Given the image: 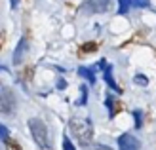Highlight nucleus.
Returning a JSON list of instances; mask_svg holds the SVG:
<instances>
[{"label": "nucleus", "instance_id": "7ed1b4c3", "mask_svg": "<svg viewBox=\"0 0 156 150\" xmlns=\"http://www.w3.org/2000/svg\"><path fill=\"white\" fill-rule=\"evenodd\" d=\"M118 148L120 150H139L141 148V143L131 133H124V135L118 137Z\"/></svg>", "mask_w": 156, "mask_h": 150}, {"label": "nucleus", "instance_id": "2eb2a0df", "mask_svg": "<svg viewBox=\"0 0 156 150\" xmlns=\"http://www.w3.org/2000/svg\"><path fill=\"white\" fill-rule=\"evenodd\" d=\"M0 133H2V141H6V143H8V141H10V133H8V127H6V125H2V127H0Z\"/></svg>", "mask_w": 156, "mask_h": 150}, {"label": "nucleus", "instance_id": "1a4fd4ad", "mask_svg": "<svg viewBox=\"0 0 156 150\" xmlns=\"http://www.w3.org/2000/svg\"><path fill=\"white\" fill-rule=\"evenodd\" d=\"M129 6H131V0H118V13L124 15L129 10Z\"/></svg>", "mask_w": 156, "mask_h": 150}, {"label": "nucleus", "instance_id": "f8f14e48", "mask_svg": "<svg viewBox=\"0 0 156 150\" xmlns=\"http://www.w3.org/2000/svg\"><path fill=\"white\" fill-rule=\"evenodd\" d=\"M133 116H135V129H139L141 127V118H143L141 110H133Z\"/></svg>", "mask_w": 156, "mask_h": 150}, {"label": "nucleus", "instance_id": "20e7f679", "mask_svg": "<svg viewBox=\"0 0 156 150\" xmlns=\"http://www.w3.org/2000/svg\"><path fill=\"white\" fill-rule=\"evenodd\" d=\"M15 110V95L12 93L10 88H2V112L4 114H12Z\"/></svg>", "mask_w": 156, "mask_h": 150}, {"label": "nucleus", "instance_id": "9b49d317", "mask_svg": "<svg viewBox=\"0 0 156 150\" xmlns=\"http://www.w3.org/2000/svg\"><path fill=\"white\" fill-rule=\"evenodd\" d=\"M133 82H135V84H143V85H147V84H149V78L143 76V74H135V76H133Z\"/></svg>", "mask_w": 156, "mask_h": 150}, {"label": "nucleus", "instance_id": "0eeeda50", "mask_svg": "<svg viewBox=\"0 0 156 150\" xmlns=\"http://www.w3.org/2000/svg\"><path fill=\"white\" fill-rule=\"evenodd\" d=\"M95 68H88V67H80L78 68V74H80L82 78H86L90 84H95Z\"/></svg>", "mask_w": 156, "mask_h": 150}, {"label": "nucleus", "instance_id": "f257e3e1", "mask_svg": "<svg viewBox=\"0 0 156 150\" xmlns=\"http://www.w3.org/2000/svg\"><path fill=\"white\" fill-rule=\"evenodd\" d=\"M69 129L78 139L82 146H88L93 139V124L90 118H71L69 120Z\"/></svg>", "mask_w": 156, "mask_h": 150}, {"label": "nucleus", "instance_id": "39448f33", "mask_svg": "<svg viewBox=\"0 0 156 150\" xmlns=\"http://www.w3.org/2000/svg\"><path fill=\"white\" fill-rule=\"evenodd\" d=\"M108 2H111V0H88V2L82 6V10L88 12V13H93V12L103 13V12H107Z\"/></svg>", "mask_w": 156, "mask_h": 150}, {"label": "nucleus", "instance_id": "423d86ee", "mask_svg": "<svg viewBox=\"0 0 156 150\" xmlns=\"http://www.w3.org/2000/svg\"><path fill=\"white\" fill-rule=\"evenodd\" d=\"M103 70H105V72H103V74H105V82L111 85V89H114L116 93H122V88L114 82V78H112V67H111V65H107Z\"/></svg>", "mask_w": 156, "mask_h": 150}, {"label": "nucleus", "instance_id": "f3484780", "mask_svg": "<svg viewBox=\"0 0 156 150\" xmlns=\"http://www.w3.org/2000/svg\"><path fill=\"white\" fill-rule=\"evenodd\" d=\"M91 150H112V148H108V146H105V145H95Z\"/></svg>", "mask_w": 156, "mask_h": 150}, {"label": "nucleus", "instance_id": "4468645a", "mask_svg": "<svg viewBox=\"0 0 156 150\" xmlns=\"http://www.w3.org/2000/svg\"><path fill=\"white\" fill-rule=\"evenodd\" d=\"M114 103H116V101H114V97H112V95H108V97H107V101H105L107 108L111 110V116H112V108H114Z\"/></svg>", "mask_w": 156, "mask_h": 150}, {"label": "nucleus", "instance_id": "6e6552de", "mask_svg": "<svg viewBox=\"0 0 156 150\" xmlns=\"http://www.w3.org/2000/svg\"><path fill=\"white\" fill-rule=\"evenodd\" d=\"M25 50H27V40L25 38H21V42H19V46L15 48V53H13V63L17 65V63L23 59V53H25Z\"/></svg>", "mask_w": 156, "mask_h": 150}, {"label": "nucleus", "instance_id": "9d476101", "mask_svg": "<svg viewBox=\"0 0 156 150\" xmlns=\"http://www.w3.org/2000/svg\"><path fill=\"white\" fill-rule=\"evenodd\" d=\"M80 89H82V97L80 99H78V103H76V105H86V101H88V85H80Z\"/></svg>", "mask_w": 156, "mask_h": 150}, {"label": "nucleus", "instance_id": "dca6fc26", "mask_svg": "<svg viewBox=\"0 0 156 150\" xmlns=\"http://www.w3.org/2000/svg\"><path fill=\"white\" fill-rule=\"evenodd\" d=\"M67 88V82L63 80V78H59V80H57V89H65Z\"/></svg>", "mask_w": 156, "mask_h": 150}, {"label": "nucleus", "instance_id": "ddd939ff", "mask_svg": "<svg viewBox=\"0 0 156 150\" xmlns=\"http://www.w3.org/2000/svg\"><path fill=\"white\" fill-rule=\"evenodd\" d=\"M63 150H76L74 145L71 143V139L69 137H63Z\"/></svg>", "mask_w": 156, "mask_h": 150}, {"label": "nucleus", "instance_id": "f03ea898", "mask_svg": "<svg viewBox=\"0 0 156 150\" xmlns=\"http://www.w3.org/2000/svg\"><path fill=\"white\" fill-rule=\"evenodd\" d=\"M29 129L30 135H33L34 143L40 146L42 150H50V131L46 127V124L40 120V118H30L29 120Z\"/></svg>", "mask_w": 156, "mask_h": 150}]
</instances>
